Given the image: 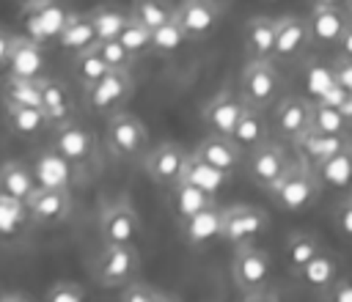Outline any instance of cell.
Here are the masks:
<instances>
[{
  "instance_id": "8d00e7d4",
  "label": "cell",
  "mask_w": 352,
  "mask_h": 302,
  "mask_svg": "<svg viewBox=\"0 0 352 302\" xmlns=\"http://www.w3.org/2000/svg\"><path fill=\"white\" fill-rule=\"evenodd\" d=\"M88 16H91V22H94V27H96L99 41H104V38H118L121 30H124L126 22H129V11H118V8H107V5L91 8Z\"/></svg>"
},
{
  "instance_id": "836d02e7",
  "label": "cell",
  "mask_w": 352,
  "mask_h": 302,
  "mask_svg": "<svg viewBox=\"0 0 352 302\" xmlns=\"http://www.w3.org/2000/svg\"><path fill=\"white\" fill-rule=\"evenodd\" d=\"M3 104H28V107H41V80H22V77H8L3 82Z\"/></svg>"
},
{
  "instance_id": "ee69618b",
  "label": "cell",
  "mask_w": 352,
  "mask_h": 302,
  "mask_svg": "<svg viewBox=\"0 0 352 302\" xmlns=\"http://www.w3.org/2000/svg\"><path fill=\"white\" fill-rule=\"evenodd\" d=\"M333 80L346 93H352V58H344V55L336 58V63H333Z\"/></svg>"
},
{
  "instance_id": "484cf974",
  "label": "cell",
  "mask_w": 352,
  "mask_h": 302,
  "mask_svg": "<svg viewBox=\"0 0 352 302\" xmlns=\"http://www.w3.org/2000/svg\"><path fill=\"white\" fill-rule=\"evenodd\" d=\"M297 277H300V283H302L308 291L324 297V294L330 291V286L338 280V264H336V258H333L330 253L322 250L319 255H314V258L297 272Z\"/></svg>"
},
{
  "instance_id": "f35d334b",
  "label": "cell",
  "mask_w": 352,
  "mask_h": 302,
  "mask_svg": "<svg viewBox=\"0 0 352 302\" xmlns=\"http://www.w3.org/2000/svg\"><path fill=\"white\" fill-rule=\"evenodd\" d=\"M118 291H121L118 294L121 302H176L179 299L176 294H170V291H165L160 286H151L146 280H138V277L129 280L126 286H121Z\"/></svg>"
},
{
  "instance_id": "ab89813d",
  "label": "cell",
  "mask_w": 352,
  "mask_h": 302,
  "mask_svg": "<svg viewBox=\"0 0 352 302\" xmlns=\"http://www.w3.org/2000/svg\"><path fill=\"white\" fill-rule=\"evenodd\" d=\"M121 44L135 55V58H143L151 52V27H146L143 22H138L132 14H129V22L126 27L121 30Z\"/></svg>"
},
{
  "instance_id": "c3c4849f",
  "label": "cell",
  "mask_w": 352,
  "mask_h": 302,
  "mask_svg": "<svg viewBox=\"0 0 352 302\" xmlns=\"http://www.w3.org/2000/svg\"><path fill=\"white\" fill-rule=\"evenodd\" d=\"M25 14L28 11H33V8H41V5H47V3H52V0H14Z\"/></svg>"
},
{
  "instance_id": "7dc6e473",
  "label": "cell",
  "mask_w": 352,
  "mask_h": 302,
  "mask_svg": "<svg viewBox=\"0 0 352 302\" xmlns=\"http://www.w3.org/2000/svg\"><path fill=\"white\" fill-rule=\"evenodd\" d=\"M338 55H344V58H352V22L344 27V33H341V38H338Z\"/></svg>"
},
{
  "instance_id": "603a6c76",
  "label": "cell",
  "mask_w": 352,
  "mask_h": 302,
  "mask_svg": "<svg viewBox=\"0 0 352 302\" xmlns=\"http://www.w3.org/2000/svg\"><path fill=\"white\" fill-rule=\"evenodd\" d=\"M214 192L192 184L190 178H179L173 187H170V209L176 214V220H187L192 214H198L201 209L206 206H214Z\"/></svg>"
},
{
  "instance_id": "4fadbf2b",
  "label": "cell",
  "mask_w": 352,
  "mask_h": 302,
  "mask_svg": "<svg viewBox=\"0 0 352 302\" xmlns=\"http://www.w3.org/2000/svg\"><path fill=\"white\" fill-rule=\"evenodd\" d=\"M272 126L280 140H300L314 126V104L305 96H280L275 104Z\"/></svg>"
},
{
  "instance_id": "8992f818",
  "label": "cell",
  "mask_w": 352,
  "mask_h": 302,
  "mask_svg": "<svg viewBox=\"0 0 352 302\" xmlns=\"http://www.w3.org/2000/svg\"><path fill=\"white\" fill-rule=\"evenodd\" d=\"M82 93H85V104H88L91 113L110 115V113L121 110L129 102V96L135 93L132 69H113L99 82H94L91 88H85Z\"/></svg>"
},
{
  "instance_id": "d590c367",
  "label": "cell",
  "mask_w": 352,
  "mask_h": 302,
  "mask_svg": "<svg viewBox=\"0 0 352 302\" xmlns=\"http://www.w3.org/2000/svg\"><path fill=\"white\" fill-rule=\"evenodd\" d=\"M129 14H132L138 22H143L146 27L154 30V27L165 25L168 19H173L176 5H173L170 0H132Z\"/></svg>"
},
{
  "instance_id": "db71d44e",
  "label": "cell",
  "mask_w": 352,
  "mask_h": 302,
  "mask_svg": "<svg viewBox=\"0 0 352 302\" xmlns=\"http://www.w3.org/2000/svg\"><path fill=\"white\" fill-rule=\"evenodd\" d=\"M344 5H346V11L352 14V0H344Z\"/></svg>"
},
{
  "instance_id": "52a82bcc",
  "label": "cell",
  "mask_w": 352,
  "mask_h": 302,
  "mask_svg": "<svg viewBox=\"0 0 352 302\" xmlns=\"http://www.w3.org/2000/svg\"><path fill=\"white\" fill-rule=\"evenodd\" d=\"M74 200L66 184H38L25 200V211L36 225H60L72 217Z\"/></svg>"
},
{
  "instance_id": "bcb514c9",
  "label": "cell",
  "mask_w": 352,
  "mask_h": 302,
  "mask_svg": "<svg viewBox=\"0 0 352 302\" xmlns=\"http://www.w3.org/2000/svg\"><path fill=\"white\" fill-rule=\"evenodd\" d=\"M11 44H14V36H11L6 27H0V71H6V66H8Z\"/></svg>"
},
{
  "instance_id": "d6a6232c",
  "label": "cell",
  "mask_w": 352,
  "mask_h": 302,
  "mask_svg": "<svg viewBox=\"0 0 352 302\" xmlns=\"http://www.w3.org/2000/svg\"><path fill=\"white\" fill-rule=\"evenodd\" d=\"M316 173L322 178V184L327 187H352V146H346L344 151L333 154L330 159H324L322 165H316Z\"/></svg>"
},
{
  "instance_id": "f5cc1de1",
  "label": "cell",
  "mask_w": 352,
  "mask_h": 302,
  "mask_svg": "<svg viewBox=\"0 0 352 302\" xmlns=\"http://www.w3.org/2000/svg\"><path fill=\"white\" fill-rule=\"evenodd\" d=\"M311 5H338V3H344V0H308Z\"/></svg>"
},
{
  "instance_id": "816d5d0a",
  "label": "cell",
  "mask_w": 352,
  "mask_h": 302,
  "mask_svg": "<svg viewBox=\"0 0 352 302\" xmlns=\"http://www.w3.org/2000/svg\"><path fill=\"white\" fill-rule=\"evenodd\" d=\"M341 110H344V113H346V118H349V121H352V93H349V96H346V102H344V104H341Z\"/></svg>"
},
{
  "instance_id": "8fae6325",
  "label": "cell",
  "mask_w": 352,
  "mask_h": 302,
  "mask_svg": "<svg viewBox=\"0 0 352 302\" xmlns=\"http://www.w3.org/2000/svg\"><path fill=\"white\" fill-rule=\"evenodd\" d=\"M187 159H190V154H187L179 143L165 140V143L154 146L151 151H146V156H143V170H146V176H148L154 184L170 189V187L184 176Z\"/></svg>"
},
{
  "instance_id": "d6986e66",
  "label": "cell",
  "mask_w": 352,
  "mask_h": 302,
  "mask_svg": "<svg viewBox=\"0 0 352 302\" xmlns=\"http://www.w3.org/2000/svg\"><path fill=\"white\" fill-rule=\"evenodd\" d=\"M297 148V156H302L305 162H311L314 167L322 165L324 159H330L333 154L344 151L346 146H352V140L344 132H322V129H308L300 140L292 143Z\"/></svg>"
},
{
  "instance_id": "2e32d148",
  "label": "cell",
  "mask_w": 352,
  "mask_h": 302,
  "mask_svg": "<svg viewBox=\"0 0 352 302\" xmlns=\"http://www.w3.org/2000/svg\"><path fill=\"white\" fill-rule=\"evenodd\" d=\"M248 102L242 99V93L236 91H217L201 110V118L206 124L209 132H217V135H231L239 115L245 113Z\"/></svg>"
},
{
  "instance_id": "60d3db41",
  "label": "cell",
  "mask_w": 352,
  "mask_h": 302,
  "mask_svg": "<svg viewBox=\"0 0 352 302\" xmlns=\"http://www.w3.org/2000/svg\"><path fill=\"white\" fill-rule=\"evenodd\" d=\"M346 113L338 104H330L324 99L314 102V129L322 132H344L346 129Z\"/></svg>"
},
{
  "instance_id": "e575fe53",
  "label": "cell",
  "mask_w": 352,
  "mask_h": 302,
  "mask_svg": "<svg viewBox=\"0 0 352 302\" xmlns=\"http://www.w3.org/2000/svg\"><path fill=\"white\" fill-rule=\"evenodd\" d=\"M182 178H190L192 184H198V187H204V189H209V192H217V189L231 178V173H226V170H220V167L204 162V159L195 156V154H190Z\"/></svg>"
},
{
  "instance_id": "681fc988",
  "label": "cell",
  "mask_w": 352,
  "mask_h": 302,
  "mask_svg": "<svg viewBox=\"0 0 352 302\" xmlns=\"http://www.w3.org/2000/svg\"><path fill=\"white\" fill-rule=\"evenodd\" d=\"M341 225H344V231H346V233H352V200L346 203V211L341 214Z\"/></svg>"
},
{
  "instance_id": "7c38bea8",
  "label": "cell",
  "mask_w": 352,
  "mask_h": 302,
  "mask_svg": "<svg viewBox=\"0 0 352 302\" xmlns=\"http://www.w3.org/2000/svg\"><path fill=\"white\" fill-rule=\"evenodd\" d=\"M140 231H143L140 214L124 198L107 203L102 209V214H99V236H102L104 244H113V242H138Z\"/></svg>"
},
{
  "instance_id": "7bdbcfd3",
  "label": "cell",
  "mask_w": 352,
  "mask_h": 302,
  "mask_svg": "<svg viewBox=\"0 0 352 302\" xmlns=\"http://www.w3.org/2000/svg\"><path fill=\"white\" fill-rule=\"evenodd\" d=\"M44 299L47 302H82L85 286H80L77 280H55L52 286H47Z\"/></svg>"
},
{
  "instance_id": "7402d4cb",
  "label": "cell",
  "mask_w": 352,
  "mask_h": 302,
  "mask_svg": "<svg viewBox=\"0 0 352 302\" xmlns=\"http://www.w3.org/2000/svg\"><path fill=\"white\" fill-rule=\"evenodd\" d=\"M38 187V176L19 159H8L0 165V195L25 206V200L36 192Z\"/></svg>"
},
{
  "instance_id": "b9f144b4",
  "label": "cell",
  "mask_w": 352,
  "mask_h": 302,
  "mask_svg": "<svg viewBox=\"0 0 352 302\" xmlns=\"http://www.w3.org/2000/svg\"><path fill=\"white\" fill-rule=\"evenodd\" d=\"M96 47H99V52H102V58L107 60L110 69H132L135 60H138V58L121 44V38H104V41H99Z\"/></svg>"
},
{
  "instance_id": "f546056e",
  "label": "cell",
  "mask_w": 352,
  "mask_h": 302,
  "mask_svg": "<svg viewBox=\"0 0 352 302\" xmlns=\"http://www.w3.org/2000/svg\"><path fill=\"white\" fill-rule=\"evenodd\" d=\"M28 14H30V22H28L30 25V36L38 38V41L58 38L60 30H63V25H66V19H69V11L58 8L55 0L47 3V5H41V8H33Z\"/></svg>"
},
{
  "instance_id": "3957f363",
  "label": "cell",
  "mask_w": 352,
  "mask_h": 302,
  "mask_svg": "<svg viewBox=\"0 0 352 302\" xmlns=\"http://www.w3.org/2000/svg\"><path fill=\"white\" fill-rule=\"evenodd\" d=\"M104 143L110 148L113 156L118 159H143L148 151V129L146 124L126 110H116L110 115H104Z\"/></svg>"
},
{
  "instance_id": "83f0119b",
  "label": "cell",
  "mask_w": 352,
  "mask_h": 302,
  "mask_svg": "<svg viewBox=\"0 0 352 302\" xmlns=\"http://www.w3.org/2000/svg\"><path fill=\"white\" fill-rule=\"evenodd\" d=\"M6 124L16 137H38L44 135V129L52 126L41 107H28V104H8Z\"/></svg>"
},
{
  "instance_id": "9a60e30c",
  "label": "cell",
  "mask_w": 352,
  "mask_h": 302,
  "mask_svg": "<svg viewBox=\"0 0 352 302\" xmlns=\"http://www.w3.org/2000/svg\"><path fill=\"white\" fill-rule=\"evenodd\" d=\"M52 151H58L69 165H85L96 151V140H94L91 129H85L80 121L72 118V121L55 126Z\"/></svg>"
},
{
  "instance_id": "cb8c5ba5",
  "label": "cell",
  "mask_w": 352,
  "mask_h": 302,
  "mask_svg": "<svg viewBox=\"0 0 352 302\" xmlns=\"http://www.w3.org/2000/svg\"><path fill=\"white\" fill-rule=\"evenodd\" d=\"M275 27H278V19H272V16H250L245 22L242 41H245L248 58H272V52H275Z\"/></svg>"
},
{
  "instance_id": "ba28073f",
  "label": "cell",
  "mask_w": 352,
  "mask_h": 302,
  "mask_svg": "<svg viewBox=\"0 0 352 302\" xmlns=\"http://www.w3.org/2000/svg\"><path fill=\"white\" fill-rule=\"evenodd\" d=\"M270 217L264 209L253 206V203H234L223 209V228H220V239L228 244H245V242H256L261 233H267Z\"/></svg>"
},
{
  "instance_id": "ffe728a7",
  "label": "cell",
  "mask_w": 352,
  "mask_h": 302,
  "mask_svg": "<svg viewBox=\"0 0 352 302\" xmlns=\"http://www.w3.org/2000/svg\"><path fill=\"white\" fill-rule=\"evenodd\" d=\"M349 22H352V14L346 11L344 3H338V5H311V14H308L314 44H338V38H341V33Z\"/></svg>"
},
{
  "instance_id": "30bf717a",
  "label": "cell",
  "mask_w": 352,
  "mask_h": 302,
  "mask_svg": "<svg viewBox=\"0 0 352 302\" xmlns=\"http://www.w3.org/2000/svg\"><path fill=\"white\" fill-rule=\"evenodd\" d=\"M289 165H292V159H289L286 148L275 140H264L245 154V170L250 176V181L261 189H270L283 176V170Z\"/></svg>"
},
{
  "instance_id": "277c9868",
  "label": "cell",
  "mask_w": 352,
  "mask_h": 302,
  "mask_svg": "<svg viewBox=\"0 0 352 302\" xmlns=\"http://www.w3.org/2000/svg\"><path fill=\"white\" fill-rule=\"evenodd\" d=\"M270 272H272V261H270V253L264 247H258L256 242H245V244L234 247L231 277H234V286L242 291L245 299H256L264 294Z\"/></svg>"
},
{
  "instance_id": "4316f807",
  "label": "cell",
  "mask_w": 352,
  "mask_h": 302,
  "mask_svg": "<svg viewBox=\"0 0 352 302\" xmlns=\"http://www.w3.org/2000/svg\"><path fill=\"white\" fill-rule=\"evenodd\" d=\"M55 41L66 52L77 55V52L99 44V36H96V27H94L88 14H69V19H66V25H63V30H60V36Z\"/></svg>"
},
{
  "instance_id": "e0dca14e",
  "label": "cell",
  "mask_w": 352,
  "mask_h": 302,
  "mask_svg": "<svg viewBox=\"0 0 352 302\" xmlns=\"http://www.w3.org/2000/svg\"><path fill=\"white\" fill-rule=\"evenodd\" d=\"M308 44H314L311 38V25L302 16H278V27H275V60H297Z\"/></svg>"
},
{
  "instance_id": "f6af8a7d",
  "label": "cell",
  "mask_w": 352,
  "mask_h": 302,
  "mask_svg": "<svg viewBox=\"0 0 352 302\" xmlns=\"http://www.w3.org/2000/svg\"><path fill=\"white\" fill-rule=\"evenodd\" d=\"M324 299H330V302H352V277L349 275L346 277H338L330 286V291L324 294Z\"/></svg>"
},
{
  "instance_id": "f907efd6",
  "label": "cell",
  "mask_w": 352,
  "mask_h": 302,
  "mask_svg": "<svg viewBox=\"0 0 352 302\" xmlns=\"http://www.w3.org/2000/svg\"><path fill=\"white\" fill-rule=\"evenodd\" d=\"M0 299H25V302H30V294L28 291H6V294H0Z\"/></svg>"
},
{
  "instance_id": "6da1fadb",
  "label": "cell",
  "mask_w": 352,
  "mask_h": 302,
  "mask_svg": "<svg viewBox=\"0 0 352 302\" xmlns=\"http://www.w3.org/2000/svg\"><path fill=\"white\" fill-rule=\"evenodd\" d=\"M322 187L324 184H322L316 167L311 162H305L302 156H297V159H292V165L283 170V176L267 192L275 200V206H280L283 211H302L319 198Z\"/></svg>"
},
{
  "instance_id": "5bb4252c",
  "label": "cell",
  "mask_w": 352,
  "mask_h": 302,
  "mask_svg": "<svg viewBox=\"0 0 352 302\" xmlns=\"http://www.w3.org/2000/svg\"><path fill=\"white\" fill-rule=\"evenodd\" d=\"M44 69H47L44 41H38L33 36H14L6 74L8 77H22V80H41Z\"/></svg>"
},
{
  "instance_id": "4dcf8cb0",
  "label": "cell",
  "mask_w": 352,
  "mask_h": 302,
  "mask_svg": "<svg viewBox=\"0 0 352 302\" xmlns=\"http://www.w3.org/2000/svg\"><path fill=\"white\" fill-rule=\"evenodd\" d=\"M72 71H74V80H77V82L82 85V91H85V88H91L94 82H99V80H102L107 71H113V69L107 66V60L102 58L99 47L94 44V47H88V49H82V52L74 55Z\"/></svg>"
},
{
  "instance_id": "9c48e42d",
  "label": "cell",
  "mask_w": 352,
  "mask_h": 302,
  "mask_svg": "<svg viewBox=\"0 0 352 302\" xmlns=\"http://www.w3.org/2000/svg\"><path fill=\"white\" fill-rule=\"evenodd\" d=\"M173 16L182 25L187 41H204L220 27L223 3L220 0H179Z\"/></svg>"
},
{
  "instance_id": "ac0fdd59",
  "label": "cell",
  "mask_w": 352,
  "mask_h": 302,
  "mask_svg": "<svg viewBox=\"0 0 352 302\" xmlns=\"http://www.w3.org/2000/svg\"><path fill=\"white\" fill-rule=\"evenodd\" d=\"M192 154L226 173H234L245 162V148L231 135H217V132H209L204 140H198Z\"/></svg>"
},
{
  "instance_id": "1f68e13d",
  "label": "cell",
  "mask_w": 352,
  "mask_h": 302,
  "mask_svg": "<svg viewBox=\"0 0 352 302\" xmlns=\"http://www.w3.org/2000/svg\"><path fill=\"white\" fill-rule=\"evenodd\" d=\"M322 253V244H319V239L316 236H311V233H305V231H297V233H292L289 239H286V247H283V255H286V266L297 275L314 255H319Z\"/></svg>"
},
{
  "instance_id": "f1b7e54d",
  "label": "cell",
  "mask_w": 352,
  "mask_h": 302,
  "mask_svg": "<svg viewBox=\"0 0 352 302\" xmlns=\"http://www.w3.org/2000/svg\"><path fill=\"white\" fill-rule=\"evenodd\" d=\"M231 137H234L245 151H250V148H256L258 143L270 140V124H267V118H264V110L248 104L245 113L239 115V121H236Z\"/></svg>"
},
{
  "instance_id": "44dd1931",
  "label": "cell",
  "mask_w": 352,
  "mask_h": 302,
  "mask_svg": "<svg viewBox=\"0 0 352 302\" xmlns=\"http://www.w3.org/2000/svg\"><path fill=\"white\" fill-rule=\"evenodd\" d=\"M220 228H223V209L217 203L201 209L187 220H179V233L190 247H204L212 239H220Z\"/></svg>"
},
{
  "instance_id": "5b68a950",
  "label": "cell",
  "mask_w": 352,
  "mask_h": 302,
  "mask_svg": "<svg viewBox=\"0 0 352 302\" xmlns=\"http://www.w3.org/2000/svg\"><path fill=\"white\" fill-rule=\"evenodd\" d=\"M283 91V77L275 66V58H248L239 74V93L248 104L267 110Z\"/></svg>"
},
{
  "instance_id": "d4e9b609",
  "label": "cell",
  "mask_w": 352,
  "mask_h": 302,
  "mask_svg": "<svg viewBox=\"0 0 352 302\" xmlns=\"http://www.w3.org/2000/svg\"><path fill=\"white\" fill-rule=\"evenodd\" d=\"M41 110L47 113L50 124L58 126V124H66L74 118V104H72V96L66 91V85L50 74L41 77Z\"/></svg>"
},
{
  "instance_id": "7a4b0ae2",
  "label": "cell",
  "mask_w": 352,
  "mask_h": 302,
  "mask_svg": "<svg viewBox=\"0 0 352 302\" xmlns=\"http://www.w3.org/2000/svg\"><path fill=\"white\" fill-rule=\"evenodd\" d=\"M138 272H140V253L135 242H113V244L102 242V250L91 266V275L102 288H121L129 280H135Z\"/></svg>"
},
{
  "instance_id": "74e56055",
  "label": "cell",
  "mask_w": 352,
  "mask_h": 302,
  "mask_svg": "<svg viewBox=\"0 0 352 302\" xmlns=\"http://www.w3.org/2000/svg\"><path fill=\"white\" fill-rule=\"evenodd\" d=\"M184 41H187V36H184L182 25L176 22V16L151 30V52H154V55L168 58V55H173Z\"/></svg>"
}]
</instances>
